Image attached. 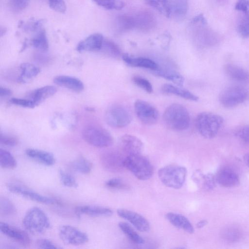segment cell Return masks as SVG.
Masks as SVG:
<instances>
[{"instance_id":"obj_1","label":"cell","mask_w":249,"mask_h":249,"mask_svg":"<svg viewBox=\"0 0 249 249\" xmlns=\"http://www.w3.org/2000/svg\"><path fill=\"white\" fill-rule=\"evenodd\" d=\"M163 120L170 129L182 131L188 129L191 119L187 108L179 104H173L168 106L163 114Z\"/></svg>"},{"instance_id":"obj_2","label":"cell","mask_w":249,"mask_h":249,"mask_svg":"<svg viewBox=\"0 0 249 249\" xmlns=\"http://www.w3.org/2000/svg\"><path fill=\"white\" fill-rule=\"evenodd\" d=\"M223 122V118L218 114L210 112H202L197 115L195 124L202 136L206 139H212L216 136Z\"/></svg>"},{"instance_id":"obj_3","label":"cell","mask_w":249,"mask_h":249,"mask_svg":"<svg viewBox=\"0 0 249 249\" xmlns=\"http://www.w3.org/2000/svg\"><path fill=\"white\" fill-rule=\"evenodd\" d=\"M124 167L138 179L145 180L150 178L154 169L150 161L141 154L126 156Z\"/></svg>"},{"instance_id":"obj_4","label":"cell","mask_w":249,"mask_h":249,"mask_svg":"<svg viewBox=\"0 0 249 249\" xmlns=\"http://www.w3.org/2000/svg\"><path fill=\"white\" fill-rule=\"evenodd\" d=\"M22 223L26 230L35 234L42 233L50 227L48 216L38 207H33L28 211L24 216Z\"/></svg>"},{"instance_id":"obj_5","label":"cell","mask_w":249,"mask_h":249,"mask_svg":"<svg viewBox=\"0 0 249 249\" xmlns=\"http://www.w3.org/2000/svg\"><path fill=\"white\" fill-rule=\"evenodd\" d=\"M185 167L177 165H169L160 168L158 177L166 186L178 189L183 185L187 176Z\"/></svg>"},{"instance_id":"obj_6","label":"cell","mask_w":249,"mask_h":249,"mask_svg":"<svg viewBox=\"0 0 249 249\" xmlns=\"http://www.w3.org/2000/svg\"><path fill=\"white\" fill-rule=\"evenodd\" d=\"M82 136L86 142L96 147H107L113 143V138L110 133L97 125L91 124L85 127Z\"/></svg>"},{"instance_id":"obj_7","label":"cell","mask_w":249,"mask_h":249,"mask_svg":"<svg viewBox=\"0 0 249 249\" xmlns=\"http://www.w3.org/2000/svg\"><path fill=\"white\" fill-rule=\"evenodd\" d=\"M105 120L109 126L122 128L128 125L132 120V115L125 106L114 104L109 107L105 113Z\"/></svg>"},{"instance_id":"obj_8","label":"cell","mask_w":249,"mask_h":249,"mask_svg":"<svg viewBox=\"0 0 249 249\" xmlns=\"http://www.w3.org/2000/svg\"><path fill=\"white\" fill-rule=\"evenodd\" d=\"M248 97L249 92L246 89L238 86H232L221 91L219 101L223 107L231 108L243 103Z\"/></svg>"},{"instance_id":"obj_9","label":"cell","mask_w":249,"mask_h":249,"mask_svg":"<svg viewBox=\"0 0 249 249\" xmlns=\"http://www.w3.org/2000/svg\"><path fill=\"white\" fill-rule=\"evenodd\" d=\"M7 188L13 193L19 195L24 197L38 203L62 205L61 201L57 199L41 195L35 191L19 184L9 183L7 185Z\"/></svg>"},{"instance_id":"obj_10","label":"cell","mask_w":249,"mask_h":249,"mask_svg":"<svg viewBox=\"0 0 249 249\" xmlns=\"http://www.w3.org/2000/svg\"><path fill=\"white\" fill-rule=\"evenodd\" d=\"M134 108L137 117L146 125L154 124L159 119L158 110L146 101L137 100L135 102Z\"/></svg>"},{"instance_id":"obj_11","label":"cell","mask_w":249,"mask_h":249,"mask_svg":"<svg viewBox=\"0 0 249 249\" xmlns=\"http://www.w3.org/2000/svg\"><path fill=\"white\" fill-rule=\"evenodd\" d=\"M59 236L62 241L67 245H83L89 240V237L85 232L70 225L61 226L59 229Z\"/></svg>"},{"instance_id":"obj_12","label":"cell","mask_w":249,"mask_h":249,"mask_svg":"<svg viewBox=\"0 0 249 249\" xmlns=\"http://www.w3.org/2000/svg\"><path fill=\"white\" fill-rule=\"evenodd\" d=\"M118 215L129 221L137 230L141 232H147L150 230L148 220L140 214L131 210L119 209Z\"/></svg>"},{"instance_id":"obj_13","label":"cell","mask_w":249,"mask_h":249,"mask_svg":"<svg viewBox=\"0 0 249 249\" xmlns=\"http://www.w3.org/2000/svg\"><path fill=\"white\" fill-rule=\"evenodd\" d=\"M0 230L6 236L23 246L27 247L31 244V239L27 233L20 229L0 222Z\"/></svg>"},{"instance_id":"obj_14","label":"cell","mask_w":249,"mask_h":249,"mask_svg":"<svg viewBox=\"0 0 249 249\" xmlns=\"http://www.w3.org/2000/svg\"><path fill=\"white\" fill-rule=\"evenodd\" d=\"M126 157V156H125ZM125 157L116 151H108L103 153L100 158L103 166L110 171H120L124 167V160Z\"/></svg>"},{"instance_id":"obj_15","label":"cell","mask_w":249,"mask_h":249,"mask_svg":"<svg viewBox=\"0 0 249 249\" xmlns=\"http://www.w3.org/2000/svg\"><path fill=\"white\" fill-rule=\"evenodd\" d=\"M120 145L122 150L127 156L141 154L143 148V143L140 139L129 134L121 137Z\"/></svg>"},{"instance_id":"obj_16","label":"cell","mask_w":249,"mask_h":249,"mask_svg":"<svg viewBox=\"0 0 249 249\" xmlns=\"http://www.w3.org/2000/svg\"><path fill=\"white\" fill-rule=\"evenodd\" d=\"M104 37L99 33H95L81 41L76 47L79 52H99L102 47Z\"/></svg>"},{"instance_id":"obj_17","label":"cell","mask_w":249,"mask_h":249,"mask_svg":"<svg viewBox=\"0 0 249 249\" xmlns=\"http://www.w3.org/2000/svg\"><path fill=\"white\" fill-rule=\"evenodd\" d=\"M135 29L142 31H149L153 28L156 23L153 15L149 12L142 11L133 15Z\"/></svg>"},{"instance_id":"obj_18","label":"cell","mask_w":249,"mask_h":249,"mask_svg":"<svg viewBox=\"0 0 249 249\" xmlns=\"http://www.w3.org/2000/svg\"><path fill=\"white\" fill-rule=\"evenodd\" d=\"M215 180L219 185L224 187H235L240 182L237 174L228 168L220 170L215 177Z\"/></svg>"},{"instance_id":"obj_19","label":"cell","mask_w":249,"mask_h":249,"mask_svg":"<svg viewBox=\"0 0 249 249\" xmlns=\"http://www.w3.org/2000/svg\"><path fill=\"white\" fill-rule=\"evenodd\" d=\"M166 218L175 227L181 229L189 233H193L194 229L189 219L183 215L169 212L166 214Z\"/></svg>"},{"instance_id":"obj_20","label":"cell","mask_w":249,"mask_h":249,"mask_svg":"<svg viewBox=\"0 0 249 249\" xmlns=\"http://www.w3.org/2000/svg\"><path fill=\"white\" fill-rule=\"evenodd\" d=\"M77 214H85L90 216H110L112 211L107 207L99 206L83 205L76 207L75 209Z\"/></svg>"},{"instance_id":"obj_21","label":"cell","mask_w":249,"mask_h":249,"mask_svg":"<svg viewBox=\"0 0 249 249\" xmlns=\"http://www.w3.org/2000/svg\"><path fill=\"white\" fill-rule=\"evenodd\" d=\"M25 154L30 159L46 166H52L55 162L53 155L48 151L28 148L26 150Z\"/></svg>"},{"instance_id":"obj_22","label":"cell","mask_w":249,"mask_h":249,"mask_svg":"<svg viewBox=\"0 0 249 249\" xmlns=\"http://www.w3.org/2000/svg\"><path fill=\"white\" fill-rule=\"evenodd\" d=\"M169 18L181 20L184 18L188 9V0H168Z\"/></svg>"},{"instance_id":"obj_23","label":"cell","mask_w":249,"mask_h":249,"mask_svg":"<svg viewBox=\"0 0 249 249\" xmlns=\"http://www.w3.org/2000/svg\"><path fill=\"white\" fill-rule=\"evenodd\" d=\"M224 70L231 79L240 83H249V71L247 70L233 64H226Z\"/></svg>"},{"instance_id":"obj_24","label":"cell","mask_w":249,"mask_h":249,"mask_svg":"<svg viewBox=\"0 0 249 249\" xmlns=\"http://www.w3.org/2000/svg\"><path fill=\"white\" fill-rule=\"evenodd\" d=\"M53 82L59 86L76 92L82 91L84 89L83 82L79 79L72 76H57L54 78Z\"/></svg>"},{"instance_id":"obj_25","label":"cell","mask_w":249,"mask_h":249,"mask_svg":"<svg viewBox=\"0 0 249 249\" xmlns=\"http://www.w3.org/2000/svg\"><path fill=\"white\" fill-rule=\"evenodd\" d=\"M124 61L128 66L155 70L158 67L157 63L152 60L142 57H133L127 54L122 56Z\"/></svg>"},{"instance_id":"obj_26","label":"cell","mask_w":249,"mask_h":249,"mask_svg":"<svg viewBox=\"0 0 249 249\" xmlns=\"http://www.w3.org/2000/svg\"><path fill=\"white\" fill-rule=\"evenodd\" d=\"M57 91L56 88L53 86H46L31 91L27 98L35 103L36 106L45 99L54 95Z\"/></svg>"},{"instance_id":"obj_27","label":"cell","mask_w":249,"mask_h":249,"mask_svg":"<svg viewBox=\"0 0 249 249\" xmlns=\"http://www.w3.org/2000/svg\"><path fill=\"white\" fill-rule=\"evenodd\" d=\"M161 91L165 94H173L187 100L196 101L198 97L188 90L179 88L171 84H164L161 89Z\"/></svg>"},{"instance_id":"obj_28","label":"cell","mask_w":249,"mask_h":249,"mask_svg":"<svg viewBox=\"0 0 249 249\" xmlns=\"http://www.w3.org/2000/svg\"><path fill=\"white\" fill-rule=\"evenodd\" d=\"M193 178L205 190H212L215 186V178L211 174L204 175L200 171H197L193 174Z\"/></svg>"},{"instance_id":"obj_29","label":"cell","mask_w":249,"mask_h":249,"mask_svg":"<svg viewBox=\"0 0 249 249\" xmlns=\"http://www.w3.org/2000/svg\"><path fill=\"white\" fill-rule=\"evenodd\" d=\"M20 75L18 80L24 83L26 80L31 79L36 76L40 72L37 66L29 63H23L20 66Z\"/></svg>"},{"instance_id":"obj_30","label":"cell","mask_w":249,"mask_h":249,"mask_svg":"<svg viewBox=\"0 0 249 249\" xmlns=\"http://www.w3.org/2000/svg\"><path fill=\"white\" fill-rule=\"evenodd\" d=\"M154 71L158 75L172 82L178 86H182L184 83L183 77L177 72L158 67Z\"/></svg>"},{"instance_id":"obj_31","label":"cell","mask_w":249,"mask_h":249,"mask_svg":"<svg viewBox=\"0 0 249 249\" xmlns=\"http://www.w3.org/2000/svg\"><path fill=\"white\" fill-rule=\"evenodd\" d=\"M116 27L119 32H125L135 29L133 15H122L116 20Z\"/></svg>"},{"instance_id":"obj_32","label":"cell","mask_w":249,"mask_h":249,"mask_svg":"<svg viewBox=\"0 0 249 249\" xmlns=\"http://www.w3.org/2000/svg\"><path fill=\"white\" fill-rule=\"evenodd\" d=\"M74 171L83 174H89L92 169V163L83 156H79L70 164Z\"/></svg>"},{"instance_id":"obj_33","label":"cell","mask_w":249,"mask_h":249,"mask_svg":"<svg viewBox=\"0 0 249 249\" xmlns=\"http://www.w3.org/2000/svg\"><path fill=\"white\" fill-rule=\"evenodd\" d=\"M32 46L39 51L45 52L49 48V43L45 30L41 29L31 39L30 42Z\"/></svg>"},{"instance_id":"obj_34","label":"cell","mask_w":249,"mask_h":249,"mask_svg":"<svg viewBox=\"0 0 249 249\" xmlns=\"http://www.w3.org/2000/svg\"><path fill=\"white\" fill-rule=\"evenodd\" d=\"M118 226L121 230L132 242L138 245L144 243V239L129 224L122 222L119 223Z\"/></svg>"},{"instance_id":"obj_35","label":"cell","mask_w":249,"mask_h":249,"mask_svg":"<svg viewBox=\"0 0 249 249\" xmlns=\"http://www.w3.org/2000/svg\"><path fill=\"white\" fill-rule=\"evenodd\" d=\"M99 52L113 58L121 55V50L119 46L113 41L104 38L102 47Z\"/></svg>"},{"instance_id":"obj_36","label":"cell","mask_w":249,"mask_h":249,"mask_svg":"<svg viewBox=\"0 0 249 249\" xmlns=\"http://www.w3.org/2000/svg\"><path fill=\"white\" fill-rule=\"evenodd\" d=\"M147 5L164 16L169 18L168 0H143Z\"/></svg>"},{"instance_id":"obj_37","label":"cell","mask_w":249,"mask_h":249,"mask_svg":"<svg viewBox=\"0 0 249 249\" xmlns=\"http://www.w3.org/2000/svg\"><path fill=\"white\" fill-rule=\"evenodd\" d=\"M0 164L4 169H12L16 167L17 161L13 156L8 151L0 149Z\"/></svg>"},{"instance_id":"obj_38","label":"cell","mask_w":249,"mask_h":249,"mask_svg":"<svg viewBox=\"0 0 249 249\" xmlns=\"http://www.w3.org/2000/svg\"><path fill=\"white\" fill-rule=\"evenodd\" d=\"M98 6L107 10H120L124 6V3L121 0H92Z\"/></svg>"},{"instance_id":"obj_39","label":"cell","mask_w":249,"mask_h":249,"mask_svg":"<svg viewBox=\"0 0 249 249\" xmlns=\"http://www.w3.org/2000/svg\"><path fill=\"white\" fill-rule=\"evenodd\" d=\"M221 234L222 238L230 242H237L241 237V232L240 230L234 227L225 228Z\"/></svg>"},{"instance_id":"obj_40","label":"cell","mask_w":249,"mask_h":249,"mask_svg":"<svg viewBox=\"0 0 249 249\" xmlns=\"http://www.w3.org/2000/svg\"><path fill=\"white\" fill-rule=\"evenodd\" d=\"M43 22V20L31 19L27 22H20L19 23V27L27 32H37L42 29L41 27Z\"/></svg>"},{"instance_id":"obj_41","label":"cell","mask_w":249,"mask_h":249,"mask_svg":"<svg viewBox=\"0 0 249 249\" xmlns=\"http://www.w3.org/2000/svg\"><path fill=\"white\" fill-rule=\"evenodd\" d=\"M16 208L13 203L7 198L2 197L0 199V213L4 216H9L16 213Z\"/></svg>"},{"instance_id":"obj_42","label":"cell","mask_w":249,"mask_h":249,"mask_svg":"<svg viewBox=\"0 0 249 249\" xmlns=\"http://www.w3.org/2000/svg\"><path fill=\"white\" fill-rule=\"evenodd\" d=\"M60 180L62 184L68 187L75 188L78 186L75 178L70 174L62 170L59 171Z\"/></svg>"},{"instance_id":"obj_43","label":"cell","mask_w":249,"mask_h":249,"mask_svg":"<svg viewBox=\"0 0 249 249\" xmlns=\"http://www.w3.org/2000/svg\"><path fill=\"white\" fill-rule=\"evenodd\" d=\"M132 81L135 85L147 93H151L153 92L152 86L146 79L140 76H135L132 78Z\"/></svg>"},{"instance_id":"obj_44","label":"cell","mask_w":249,"mask_h":249,"mask_svg":"<svg viewBox=\"0 0 249 249\" xmlns=\"http://www.w3.org/2000/svg\"><path fill=\"white\" fill-rule=\"evenodd\" d=\"M237 31L243 38L249 37V18L241 17L237 25Z\"/></svg>"},{"instance_id":"obj_45","label":"cell","mask_w":249,"mask_h":249,"mask_svg":"<svg viewBox=\"0 0 249 249\" xmlns=\"http://www.w3.org/2000/svg\"><path fill=\"white\" fill-rule=\"evenodd\" d=\"M105 185L107 188L113 189H127L129 187L124 180L118 178L108 180L105 183Z\"/></svg>"},{"instance_id":"obj_46","label":"cell","mask_w":249,"mask_h":249,"mask_svg":"<svg viewBox=\"0 0 249 249\" xmlns=\"http://www.w3.org/2000/svg\"><path fill=\"white\" fill-rule=\"evenodd\" d=\"M235 9L241 12L243 17L249 18V0H237Z\"/></svg>"},{"instance_id":"obj_47","label":"cell","mask_w":249,"mask_h":249,"mask_svg":"<svg viewBox=\"0 0 249 249\" xmlns=\"http://www.w3.org/2000/svg\"><path fill=\"white\" fill-rule=\"evenodd\" d=\"M30 1V0H9V4L12 10L20 12L28 6Z\"/></svg>"},{"instance_id":"obj_48","label":"cell","mask_w":249,"mask_h":249,"mask_svg":"<svg viewBox=\"0 0 249 249\" xmlns=\"http://www.w3.org/2000/svg\"><path fill=\"white\" fill-rule=\"evenodd\" d=\"M9 101L11 104L24 107L33 108L36 107L33 101L27 98L26 99L13 98Z\"/></svg>"},{"instance_id":"obj_49","label":"cell","mask_w":249,"mask_h":249,"mask_svg":"<svg viewBox=\"0 0 249 249\" xmlns=\"http://www.w3.org/2000/svg\"><path fill=\"white\" fill-rule=\"evenodd\" d=\"M49 7L53 11L64 13L66 10V5L63 0H49Z\"/></svg>"},{"instance_id":"obj_50","label":"cell","mask_w":249,"mask_h":249,"mask_svg":"<svg viewBox=\"0 0 249 249\" xmlns=\"http://www.w3.org/2000/svg\"><path fill=\"white\" fill-rule=\"evenodd\" d=\"M0 143L8 146H15L18 143V139L14 136L0 133Z\"/></svg>"},{"instance_id":"obj_51","label":"cell","mask_w":249,"mask_h":249,"mask_svg":"<svg viewBox=\"0 0 249 249\" xmlns=\"http://www.w3.org/2000/svg\"><path fill=\"white\" fill-rule=\"evenodd\" d=\"M36 244L37 246L40 249H58L59 248L55 244L47 239H38Z\"/></svg>"},{"instance_id":"obj_52","label":"cell","mask_w":249,"mask_h":249,"mask_svg":"<svg viewBox=\"0 0 249 249\" xmlns=\"http://www.w3.org/2000/svg\"><path fill=\"white\" fill-rule=\"evenodd\" d=\"M236 135L243 141L249 142V125L240 128L236 132Z\"/></svg>"},{"instance_id":"obj_53","label":"cell","mask_w":249,"mask_h":249,"mask_svg":"<svg viewBox=\"0 0 249 249\" xmlns=\"http://www.w3.org/2000/svg\"><path fill=\"white\" fill-rule=\"evenodd\" d=\"M12 94L11 90L6 88L0 87V97H6Z\"/></svg>"},{"instance_id":"obj_54","label":"cell","mask_w":249,"mask_h":249,"mask_svg":"<svg viewBox=\"0 0 249 249\" xmlns=\"http://www.w3.org/2000/svg\"><path fill=\"white\" fill-rule=\"evenodd\" d=\"M207 223V221L205 220H202L199 221L197 224L196 226L198 228H201L204 227Z\"/></svg>"},{"instance_id":"obj_55","label":"cell","mask_w":249,"mask_h":249,"mask_svg":"<svg viewBox=\"0 0 249 249\" xmlns=\"http://www.w3.org/2000/svg\"><path fill=\"white\" fill-rule=\"evenodd\" d=\"M6 31H7V29L6 28H5L4 27H0V36H3L4 35H5Z\"/></svg>"},{"instance_id":"obj_56","label":"cell","mask_w":249,"mask_h":249,"mask_svg":"<svg viewBox=\"0 0 249 249\" xmlns=\"http://www.w3.org/2000/svg\"><path fill=\"white\" fill-rule=\"evenodd\" d=\"M244 160L246 164L249 167V154L245 156Z\"/></svg>"}]
</instances>
